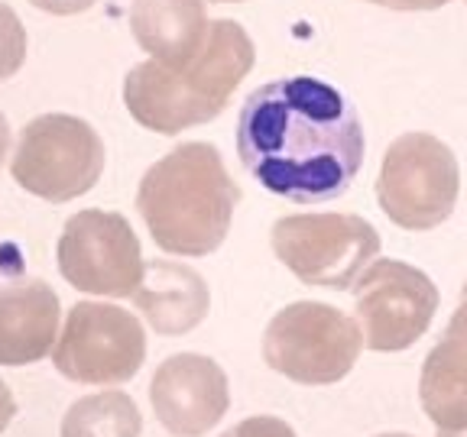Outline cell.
<instances>
[{"mask_svg":"<svg viewBox=\"0 0 467 437\" xmlns=\"http://www.w3.org/2000/svg\"><path fill=\"white\" fill-rule=\"evenodd\" d=\"M208 4H244V0H208Z\"/></svg>","mask_w":467,"mask_h":437,"instance_id":"obj_24","label":"cell"},{"mask_svg":"<svg viewBox=\"0 0 467 437\" xmlns=\"http://www.w3.org/2000/svg\"><path fill=\"white\" fill-rule=\"evenodd\" d=\"M224 437H299L292 431V424H285L283 418H273V415H256L247 418V422L234 424Z\"/></svg>","mask_w":467,"mask_h":437,"instance_id":"obj_18","label":"cell"},{"mask_svg":"<svg viewBox=\"0 0 467 437\" xmlns=\"http://www.w3.org/2000/svg\"><path fill=\"white\" fill-rule=\"evenodd\" d=\"M370 4H379V7L389 10H438L445 7L448 0H370Z\"/></svg>","mask_w":467,"mask_h":437,"instance_id":"obj_20","label":"cell"},{"mask_svg":"<svg viewBox=\"0 0 467 437\" xmlns=\"http://www.w3.org/2000/svg\"><path fill=\"white\" fill-rule=\"evenodd\" d=\"M419 401L438 431L467 428V299L431 347L419 379Z\"/></svg>","mask_w":467,"mask_h":437,"instance_id":"obj_13","label":"cell"},{"mask_svg":"<svg viewBox=\"0 0 467 437\" xmlns=\"http://www.w3.org/2000/svg\"><path fill=\"white\" fill-rule=\"evenodd\" d=\"M461 168L451 146L431 133H402L383 153L377 201L402 230H435L451 218Z\"/></svg>","mask_w":467,"mask_h":437,"instance_id":"obj_5","label":"cell"},{"mask_svg":"<svg viewBox=\"0 0 467 437\" xmlns=\"http://www.w3.org/2000/svg\"><path fill=\"white\" fill-rule=\"evenodd\" d=\"M204 0H133L130 29L140 49L166 68H182L208 39Z\"/></svg>","mask_w":467,"mask_h":437,"instance_id":"obj_15","label":"cell"},{"mask_svg":"<svg viewBox=\"0 0 467 437\" xmlns=\"http://www.w3.org/2000/svg\"><path fill=\"white\" fill-rule=\"evenodd\" d=\"M14 182L52 204L75 201L95 188L104 172V143L88 120L72 114H43L20 130Z\"/></svg>","mask_w":467,"mask_h":437,"instance_id":"obj_6","label":"cell"},{"mask_svg":"<svg viewBox=\"0 0 467 437\" xmlns=\"http://www.w3.org/2000/svg\"><path fill=\"white\" fill-rule=\"evenodd\" d=\"M33 7L46 10V14H56V16H75V14H85L88 7H95L98 0H29Z\"/></svg>","mask_w":467,"mask_h":437,"instance_id":"obj_19","label":"cell"},{"mask_svg":"<svg viewBox=\"0 0 467 437\" xmlns=\"http://www.w3.org/2000/svg\"><path fill=\"white\" fill-rule=\"evenodd\" d=\"M464 4H467V0H464Z\"/></svg>","mask_w":467,"mask_h":437,"instance_id":"obj_27","label":"cell"},{"mask_svg":"<svg viewBox=\"0 0 467 437\" xmlns=\"http://www.w3.org/2000/svg\"><path fill=\"white\" fill-rule=\"evenodd\" d=\"M150 401L160 424L175 437H202L227 415L231 389L212 357L175 353L160 363L150 382Z\"/></svg>","mask_w":467,"mask_h":437,"instance_id":"obj_11","label":"cell"},{"mask_svg":"<svg viewBox=\"0 0 467 437\" xmlns=\"http://www.w3.org/2000/svg\"><path fill=\"white\" fill-rule=\"evenodd\" d=\"M354 104L312 75L260 85L237 117V153L256 182L296 204L341 198L364 166Z\"/></svg>","mask_w":467,"mask_h":437,"instance_id":"obj_1","label":"cell"},{"mask_svg":"<svg viewBox=\"0 0 467 437\" xmlns=\"http://www.w3.org/2000/svg\"><path fill=\"white\" fill-rule=\"evenodd\" d=\"M364 350L354 318L325 301H296L276 311L263 334V360L302 386H331L344 379Z\"/></svg>","mask_w":467,"mask_h":437,"instance_id":"obj_4","label":"cell"},{"mask_svg":"<svg viewBox=\"0 0 467 437\" xmlns=\"http://www.w3.org/2000/svg\"><path fill=\"white\" fill-rule=\"evenodd\" d=\"M377 437H412V434H400V431H393V434H377Z\"/></svg>","mask_w":467,"mask_h":437,"instance_id":"obj_25","label":"cell"},{"mask_svg":"<svg viewBox=\"0 0 467 437\" xmlns=\"http://www.w3.org/2000/svg\"><path fill=\"white\" fill-rule=\"evenodd\" d=\"M58 295L43 279L0 285V363L29 366L49 357L58 340Z\"/></svg>","mask_w":467,"mask_h":437,"instance_id":"obj_12","label":"cell"},{"mask_svg":"<svg viewBox=\"0 0 467 437\" xmlns=\"http://www.w3.org/2000/svg\"><path fill=\"white\" fill-rule=\"evenodd\" d=\"M26 62V26L16 10L0 0V81L14 78Z\"/></svg>","mask_w":467,"mask_h":437,"instance_id":"obj_17","label":"cell"},{"mask_svg":"<svg viewBox=\"0 0 467 437\" xmlns=\"http://www.w3.org/2000/svg\"><path fill=\"white\" fill-rule=\"evenodd\" d=\"M241 188L208 143H182L146 168L137 211L153 243L175 256H208L224 243Z\"/></svg>","mask_w":467,"mask_h":437,"instance_id":"obj_3","label":"cell"},{"mask_svg":"<svg viewBox=\"0 0 467 437\" xmlns=\"http://www.w3.org/2000/svg\"><path fill=\"white\" fill-rule=\"evenodd\" d=\"M354 311L367 350L400 353L431 328L438 289L409 262L373 259L354 282Z\"/></svg>","mask_w":467,"mask_h":437,"instance_id":"obj_9","label":"cell"},{"mask_svg":"<svg viewBox=\"0 0 467 437\" xmlns=\"http://www.w3.org/2000/svg\"><path fill=\"white\" fill-rule=\"evenodd\" d=\"M14 415H16V401H14V395H10L7 382L0 379V431H7V424L14 422Z\"/></svg>","mask_w":467,"mask_h":437,"instance_id":"obj_21","label":"cell"},{"mask_svg":"<svg viewBox=\"0 0 467 437\" xmlns=\"http://www.w3.org/2000/svg\"><path fill=\"white\" fill-rule=\"evenodd\" d=\"M58 272L88 295L133 299L143 279V249L130 220L117 211H78L58 237Z\"/></svg>","mask_w":467,"mask_h":437,"instance_id":"obj_10","label":"cell"},{"mask_svg":"<svg viewBox=\"0 0 467 437\" xmlns=\"http://www.w3.org/2000/svg\"><path fill=\"white\" fill-rule=\"evenodd\" d=\"M273 253L306 285L341 291L377 259L379 233L360 214H289L273 224Z\"/></svg>","mask_w":467,"mask_h":437,"instance_id":"obj_7","label":"cell"},{"mask_svg":"<svg viewBox=\"0 0 467 437\" xmlns=\"http://www.w3.org/2000/svg\"><path fill=\"white\" fill-rule=\"evenodd\" d=\"M438 437H467V428H461V431H438Z\"/></svg>","mask_w":467,"mask_h":437,"instance_id":"obj_23","label":"cell"},{"mask_svg":"<svg viewBox=\"0 0 467 437\" xmlns=\"http://www.w3.org/2000/svg\"><path fill=\"white\" fill-rule=\"evenodd\" d=\"M143 418L127 392L85 395L68 408L62 437H140Z\"/></svg>","mask_w":467,"mask_h":437,"instance_id":"obj_16","label":"cell"},{"mask_svg":"<svg viewBox=\"0 0 467 437\" xmlns=\"http://www.w3.org/2000/svg\"><path fill=\"white\" fill-rule=\"evenodd\" d=\"M254 39L234 20H212L208 39L182 68L140 62L124 78V104L140 127L162 137L208 124L254 68Z\"/></svg>","mask_w":467,"mask_h":437,"instance_id":"obj_2","label":"cell"},{"mask_svg":"<svg viewBox=\"0 0 467 437\" xmlns=\"http://www.w3.org/2000/svg\"><path fill=\"white\" fill-rule=\"evenodd\" d=\"M461 299H467V282H464V289H461Z\"/></svg>","mask_w":467,"mask_h":437,"instance_id":"obj_26","label":"cell"},{"mask_svg":"<svg viewBox=\"0 0 467 437\" xmlns=\"http://www.w3.org/2000/svg\"><path fill=\"white\" fill-rule=\"evenodd\" d=\"M146 360L143 324L120 305L78 301L52 347V363L72 382L120 386Z\"/></svg>","mask_w":467,"mask_h":437,"instance_id":"obj_8","label":"cell"},{"mask_svg":"<svg viewBox=\"0 0 467 437\" xmlns=\"http://www.w3.org/2000/svg\"><path fill=\"white\" fill-rule=\"evenodd\" d=\"M7 156H10V124H7V117L0 114V166H4Z\"/></svg>","mask_w":467,"mask_h":437,"instance_id":"obj_22","label":"cell"},{"mask_svg":"<svg viewBox=\"0 0 467 437\" xmlns=\"http://www.w3.org/2000/svg\"><path fill=\"white\" fill-rule=\"evenodd\" d=\"M133 301L156 334L172 337L202 324L208 305H212V295H208L204 279L192 266L153 259L143 266V279L133 291Z\"/></svg>","mask_w":467,"mask_h":437,"instance_id":"obj_14","label":"cell"}]
</instances>
